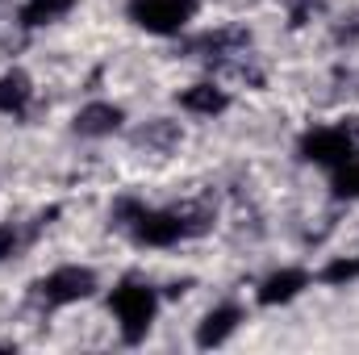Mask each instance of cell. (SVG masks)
I'll return each mask as SVG.
<instances>
[{
    "mask_svg": "<svg viewBox=\"0 0 359 355\" xmlns=\"http://www.w3.org/2000/svg\"><path fill=\"white\" fill-rule=\"evenodd\" d=\"M159 305H163V293L142 276H126L109 288V314H113L117 335H121L126 347L147 343V335L159 318Z\"/></svg>",
    "mask_w": 359,
    "mask_h": 355,
    "instance_id": "cell-2",
    "label": "cell"
},
{
    "mask_svg": "<svg viewBox=\"0 0 359 355\" xmlns=\"http://www.w3.org/2000/svg\"><path fill=\"white\" fill-rule=\"evenodd\" d=\"M76 4H80V0H25V4L17 8V25H21V29L55 25V21H63Z\"/></svg>",
    "mask_w": 359,
    "mask_h": 355,
    "instance_id": "cell-13",
    "label": "cell"
},
{
    "mask_svg": "<svg viewBox=\"0 0 359 355\" xmlns=\"http://www.w3.org/2000/svg\"><path fill=\"white\" fill-rule=\"evenodd\" d=\"M313 280H322V284H330V288L355 284V280H359V251H355V255H339V260H330V264L322 267Z\"/></svg>",
    "mask_w": 359,
    "mask_h": 355,
    "instance_id": "cell-15",
    "label": "cell"
},
{
    "mask_svg": "<svg viewBox=\"0 0 359 355\" xmlns=\"http://www.w3.org/2000/svg\"><path fill=\"white\" fill-rule=\"evenodd\" d=\"M96 288H100V276H96L88 264H59V267H50L46 276L34 280L29 297H34L42 309H67V305L88 301Z\"/></svg>",
    "mask_w": 359,
    "mask_h": 355,
    "instance_id": "cell-3",
    "label": "cell"
},
{
    "mask_svg": "<svg viewBox=\"0 0 359 355\" xmlns=\"http://www.w3.org/2000/svg\"><path fill=\"white\" fill-rule=\"evenodd\" d=\"M247 322V309L238 305V301H222V305H213L201 322H196V347H222L238 326Z\"/></svg>",
    "mask_w": 359,
    "mask_h": 355,
    "instance_id": "cell-8",
    "label": "cell"
},
{
    "mask_svg": "<svg viewBox=\"0 0 359 355\" xmlns=\"http://www.w3.org/2000/svg\"><path fill=\"white\" fill-rule=\"evenodd\" d=\"M121 126H126V109L113 105V100H88V105L72 117V130H76L80 138H113Z\"/></svg>",
    "mask_w": 359,
    "mask_h": 355,
    "instance_id": "cell-9",
    "label": "cell"
},
{
    "mask_svg": "<svg viewBox=\"0 0 359 355\" xmlns=\"http://www.w3.org/2000/svg\"><path fill=\"white\" fill-rule=\"evenodd\" d=\"M29 105H34V80H29L25 72H17V67L4 72V76H0V113L21 121V117L29 113Z\"/></svg>",
    "mask_w": 359,
    "mask_h": 355,
    "instance_id": "cell-12",
    "label": "cell"
},
{
    "mask_svg": "<svg viewBox=\"0 0 359 355\" xmlns=\"http://www.w3.org/2000/svg\"><path fill=\"white\" fill-rule=\"evenodd\" d=\"M201 13V0H130L126 4V17L155 34V38H176L188 29V21Z\"/></svg>",
    "mask_w": 359,
    "mask_h": 355,
    "instance_id": "cell-4",
    "label": "cell"
},
{
    "mask_svg": "<svg viewBox=\"0 0 359 355\" xmlns=\"http://www.w3.org/2000/svg\"><path fill=\"white\" fill-rule=\"evenodd\" d=\"M247 46H251V34L243 25H222V29H205L201 38H192L188 42V55L209 59V63H222L230 55H243Z\"/></svg>",
    "mask_w": 359,
    "mask_h": 355,
    "instance_id": "cell-7",
    "label": "cell"
},
{
    "mask_svg": "<svg viewBox=\"0 0 359 355\" xmlns=\"http://www.w3.org/2000/svg\"><path fill=\"white\" fill-rule=\"evenodd\" d=\"M176 105L192 117H222L230 109V92L222 84H213V80H196L184 92H176Z\"/></svg>",
    "mask_w": 359,
    "mask_h": 355,
    "instance_id": "cell-10",
    "label": "cell"
},
{
    "mask_svg": "<svg viewBox=\"0 0 359 355\" xmlns=\"http://www.w3.org/2000/svg\"><path fill=\"white\" fill-rule=\"evenodd\" d=\"M297 155L313 168H326L334 172L339 163H347L355 155V134L347 126H309L297 142Z\"/></svg>",
    "mask_w": 359,
    "mask_h": 355,
    "instance_id": "cell-5",
    "label": "cell"
},
{
    "mask_svg": "<svg viewBox=\"0 0 359 355\" xmlns=\"http://www.w3.org/2000/svg\"><path fill=\"white\" fill-rule=\"evenodd\" d=\"M330 192H334L339 201H359V151L347 163H339V168L330 172Z\"/></svg>",
    "mask_w": 359,
    "mask_h": 355,
    "instance_id": "cell-14",
    "label": "cell"
},
{
    "mask_svg": "<svg viewBox=\"0 0 359 355\" xmlns=\"http://www.w3.org/2000/svg\"><path fill=\"white\" fill-rule=\"evenodd\" d=\"M50 213H59V209L38 213L34 222H0V264H8V260H17L21 251H29V247L38 243V234L50 226V222H46Z\"/></svg>",
    "mask_w": 359,
    "mask_h": 355,
    "instance_id": "cell-11",
    "label": "cell"
},
{
    "mask_svg": "<svg viewBox=\"0 0 359 355\" xmlns=\"http://www.w3.org/2000/svg\"><path fill=\"white\" fill-rule=\"evenodd\" d=\"M109 217L138 247H155V251L180 247V243H188V239H196V234H205L213 226V217L201 213V209H155V205H147L138 196H117Z\"/></svg>",
    "mask_w": 359,
    "mask_h": 355,
    "instance_id": "cell-1",
    "label": "cell"
},
{
    "mask_svg": "<svg viewBox=\"0 0 359 355\" xmlns=\"http://www.w3.org/2000/svg\"><path fill=\"white\" fill-rule=\"evenodd\" d=\"M313 284V272L309 267H276L271 276H264L259 280V288H255V301L259 305H268V309H276V305H288V301H297L305 288Z\"/></svg>",
    "mask_w": 359,
    "mask_h": 355,
    "instance_id": "cell-6",
    "label": "cell"
}]
</instances>
